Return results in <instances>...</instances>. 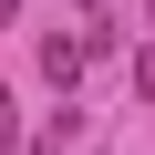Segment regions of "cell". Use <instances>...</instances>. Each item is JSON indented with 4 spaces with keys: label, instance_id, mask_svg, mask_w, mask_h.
Masks as SVG:
<instances>
[{
    "label": "cell",
    "instance_id": "2",
    "mask_svg": "<svg viewBox=\"0 0 155 155\" xmlns=\"http://www.w3.org/2000/svg\"><path fill=\"white\" fill-rule=\"evenodd\" d=\"M0 145H21V104H11V93H0Z\"/></svg>",
    "mask_w": 155,
    "mask_h": 155
},
{
    "label": "cell",
    "instance_id": "3",
    "mask_svg": "<svg viewBox=\"0 0 155 155\" xmlns=\"http://www.w3.org/2000/svg\"><path fill=\"white\" fill-rule=\"evenodd\" d=\"M11 11H21V0H0V21H11Z\"/></svg>",
    "mask_w": 155,
    "mask_h": 155
},
{
    "label": "cell",
    "instance_id": "4",
    "mask_svg": "<svg viewBox=\"0 0 155 155\" xmlns=\"http://www.w3.org/2000/svg\"><path fill=\"white\" fill-rule=\"evenodd\" d=\"M83 11H104V0H83Z\"/></svg>",
    "mask_w": 155,
    "mask_h": 155
},
{
    "label": "cell",
    "instance_id": "1",
    "mask_svg": "<svg viewBox=\"0 0 155 155\" xmlns=\"http://www.w3.org/2000/svg\"><path fill=\"white\" fill-rule=\"evenodd\" d=\"M83 52H93V41H41V72H52V83H72V72H83Z\"/></svg>",
    "mask_w": 155,
    "mask_h": 155
}]
</instances>
